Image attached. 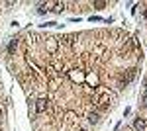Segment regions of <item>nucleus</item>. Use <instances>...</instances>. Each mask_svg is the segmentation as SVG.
Masks as SVG:
<instances>
[{"label":"nucleus","instance_id":"8","mask_svg":"<svg viewBox=\"0 0 147 131\" xmlns=\"http://www.w3.org/2000/svg\"><path fill=\"white\" fill-rule=\"evenodd\" d=\"M63 8H65V4H61V2H59V4H55V8H51V12H55V14H59V12L63 10Z\"/></svg>","mask_w":147,"mask_h":131},{"label":"nucleus","instance_id":"15","mask_svg":"<svg viewBox=\"0 0 147 131\" xmlns=\"http://www.w3.org/2000/svg\"><path fill=\"white\" fill-rule=\"evenodd\" d=\"M79 131H84V129H79Z\"/></svg>","mask_w":147,"mask_h":131},{"label":"nucleus","instance_id":"14","mask_svg":"<svg viewBox=\"0 0 147 131\" xmlns=\"http://www.w3.org/2000/svg\"><path fill=\"white\" fill-rule=\"evenodd\" d=\"M145 88H147V80H145Z\"/></svg>","mask_w":147,"mask_h":131},{"label":"nucleus","instance_id":"9","mask_svg":"<svg viewBox=\"0 0 147 131\" xmlns=\"http://www.w3.org/2000/svg\"><path fill=\"white\" fill-rule=\"evenodd\" d=\"M47 10H49V8H47V4H41V6H39V10H37V12H39V14H45Z\"/></svg>","mask_w":147,"mask_h":131},{"label":"nucleus","instance_id":"11","mask_svg":"<svg viewBox=\"0 0 147 131\" xmlns=\"http://www.w3.org/2000/svg\"><path fill=\"white\" fill-rule=\"evenodd\" d=\"M141 102H143V108H147V94L143 96V98H141Z\"/></svg>","mask_w":147,"mask_h":131},{"label":"nucleus","instance_id":"1","mask_svg":"<svg viewBox=\"0 0 147 131\" xmlns=\"http://www.w3.org/2000/svg\"><path fill=\"white\" fill-rule=\"evenodd\" d=\"M137 77V69H127L124 75H122V78H120V84H118V88H124V86H127L134 78Z\"/></svg>","mask_w":147,"mask_h":131},{"label":"nucleus","instance_id":"4","mask_svg":"<svg viewBox=\"0 0 147 131\" xmlns=\"http://www.w3.org/2000/svg\"><path fill=\"white\" fill-rule=\"evenodd\" d=\"M145 125H147V121L143 120V118H137L136 121H134V127H136L137 131H141V129H145Z\"/></svg>","mask_w":147,"mask_h":131},{"label":"nucleus","instance_id":"5","mask_svg":"<svg viewBox=\"0 0 147 131\" xmlns=\"http://www.w3.org/2000/svg\"><path fill=\"white\" fill-rule=\"evenodd\" d=\"M86 118H88V123H98L100 121V114L98 112H90Z\"/></svg>","mask_w":147,"mask_h":131},{"label":"nucleus","instance_id":"10","mask_svg":"<svg viewBox=\"0 0 147 131\" xmlns=\"http://www.w3.org/2000/svg\"><path fill=\"white\" fill-rule=\"evenodd\" d=\"M106 6V2H94V8H98V10H102Z\"/></svg>","mask_w":147,"mask_h":131},{"label":"nucleus","instance_id":"13","mask_svg":"<svg viewBox=\"0 0 147 131\" xmlns=\"http://www.w3.org/2000/svg\"><path fill=\"white\" fill-rule=\"evenodd\" d=\"M0 118H2V108H0Z\"/></svg>","mask_w":147,"mask_h":131},{"label":"nucleus","instance_id":"2","mask_svg":"<svg viewBox=\"0 0 147 131\" xmlns=\"http://www.w3.org/2000/svg\"><path fill=\"white\" fill-rule=\"evenodd\" d=\"M47 106H49V102H47V98H39V100H35V110L41 114V112H45Z\"/></svg>","mask_w":147,"mask_h":131},{"label":"nucleus","instance_id":"6","mask_svg":"<svg viewBox=\"0 0 147 131\" xmlns=\"http://www.w3.org/2000/svg\"><path fill=\"white\" fill-rule=\"evenodd\" d=\"M47 47H49L51 53L57 49V39H55V37H47Z\"/></svg>","mask_w":147,"mask_h":131},{"label":"nucleus","instance_id":"3","mask_svg":"<svg viewBox=\"0 0 147 131\" xmlns=\"http://www.w3.org/2000/svg\"><path fill=\"white\" fill-rule=\"evenodd\" d=\"M77 37H79L77 33H69V35H65V37L61 39V43L63 45H73L75 41H77Z\"/></svg>","mask_w":147,"mask_h":131},{"label":"nucleus","instance_id":"12","mask_svg":"<svg viewBox=\"0 0 147 131\" xmlns=\"http://www.w3.org/2000/svg\"><path fill=\"white\" fill-rule=\"evenodd\" d=\"M143 18H145V20H147V10H145V12H143Z\"/></svg>","mask_w":147,"mask_h":131},{"label":"nucleus","instance_id":"7","mask_svg":"<svg viewBox=\"0 0 147 131\" xmlns=\"http://www.w3.org/2000/svg\"><path fill=\"white\" fill-rule=\"evenodd\" d=\"M16 47H18V39H12L10 41V45H8V53H14V51H16Z\"/></svg>","mask_w":147,"mask_h":131}]
</instances>
